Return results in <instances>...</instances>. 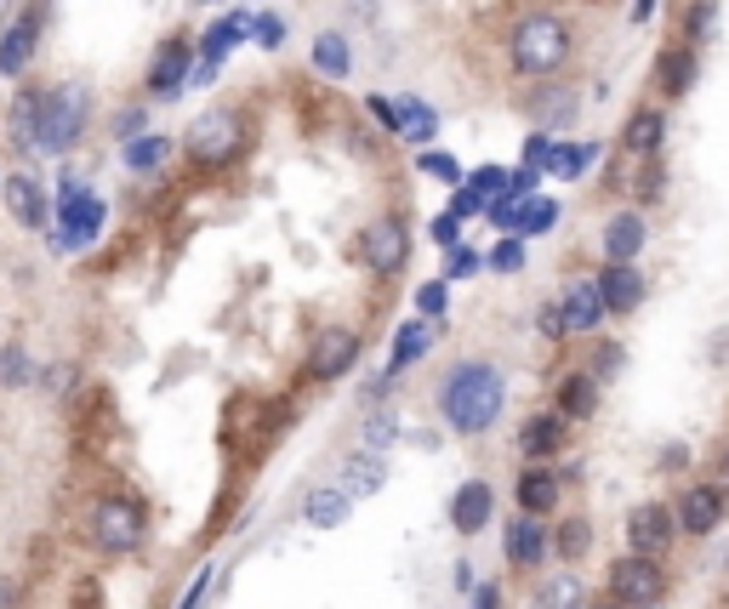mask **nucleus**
Here are the masks:
<instances>
[{
    "instance_id": "obj_1",
    "label": "nucleus",
    "mask_w": 729,
    "mask_h": 609,
    "mask_svg": "<svg viewBox=\"0 0 729 609\" xmlns=\"http://www.w3.org/2000/svg\"><path fill=\"white\" fill-rule=\"evenodd\" d=\"M445 422L456 433H484L496 416H502V404H508V382L496 365H484V360H462L451 376H445Z\"/></svg>"
},
{
    "instance_id": "obj_2",
    "label": "nucleus",
    "mask_w": 729,
    "mask_h": 609,
    "mask_svg": "<svg viewBox=\"0 0 729 609\" xmlns=\"http://www.w3.org/2000/svg\"><path fill=\"white\" fill-rule=\"evenodd\" d=\"M508 58L524 80H553L570 63V29L559 12H530L519 18L513 40H508Z\"/></svg>"
},
{
    "instance_id": "obj_3",
    "label": "nucleus",
    "mask_w": 729,
    "mask_h": 609,
    "mask_svg": "<svg viewBox=\"0 0 729 609\" xmlns=\"http://www.w3.org/2000/svg\"><path fill=\"white\" fill-rule=\"evenodd\" d=\"M183 155L194 166H206V171L234 166L239 155H246V115H239V109H206L183 131Z\"/></svg>"
},
{
    "instance_id": "obj_4",
    "label": "nucleus",
    "mask_w": 729,
    "mask_h": 609,
    "mask_svg": "<svg viewBox=\"0 0 729 609\" xmlns=\"http://www.w3.org/2000/svg\"><path fill=\"white\" fill-rule=\"evenodd\" d=\"M86 120H91L86 86H52V91H40V155H69V148L86 137Z\"/></svg>"
},
{
    "instance_id": "obj_5",
    "label": "nucleus",
    "mask_w": 729,
    "mask_h": 609,
    "mask_svg": "<svg viewBox=\"0 0 729 609\" xmlns=\"http://www.w3.org/2000/svg\"><path fill=\"white\" fill-rule=\"evenodd\" d=\"M142 536H149V513H142L137 501H126V495H104V501L91 507V547H97V552L126 558V552L142 547Z\"/></svg>"
},
{
    "instance_id": "obj_6",
    "label": "nucleus",
    "mask_w": 729,
    "mask_h": 609,
    "mask_svg": "<svg viewBox=\"0 0 729 609\" xmlns=\"http://www.w3.org/2000/svg\"><path fill=\"white\" fill-rule=\"evenodd\" d=\"M58 212H63V223H58V251H86L97 234H104V199H97L86 183H69L63 177V194H58Z\"/></svg>"
},
{
    "instance_id": "obj_7",
    "label": "nucleus",
    "mask_w": 729,
    "mask_h": 609,
    "mask_svg": "<svg viewBox=\"0 0 729 609\" xmlns=\"http://www.w3.org/2000/svg\"><path fill=\"white\" fill-rule=\"evenodd\" d=\"M411 257V228L400 217H376L365 234H359V263L371 274H400Z\"/></svg>"
},
{
    "instance_id": "obj_8",
    "label": "nucleus",
    "mask_w": 729,
    "mask_h": 609,
    "mask_svg": "<svg viewBox=\"0 0 729 609\" xmlns=\"http://www.w3.org/2000/svg\"><path fill=\"white\" fill-rule=\"evenodd\" d=\"M519 109L530 115V126H536V131H559V126H570L581 115V97L570 86H559V80H536V86L524 91Z\"/></svg>"
},
{
    "instance_id": "obj_9",
    "label": "nucleus",
    "mask_w": 729,
    "mask_h": 609,
    "mask_svg": "<svg viewBox=\"0 0 729 609\" xmlns=\"http://www.w3.org/2000/svg\"><path fill=\"white\" fill-rule=\"evenodd\" d=\"M354 353H359V331L325 325V331L314 336V347H308V376H314V382H336V376L354 365Z\"/></svg>"
},
{
    "instance_id": "obj_10",
    "label": "nucleus",
    "mask_w": 729,
    "mask_h": 609,
    "mask_svg": "<svg viewBox=\"0 0 729 609\" xmlns=\"http://www.w3.org/2000/svg\"><path fill=\"white\" fill-rule=\"evenodd\" d=\"M610 592H615L621 603H661V592H667L661 564H656V558H644V552L621 558V564L610 570Z\"/></svg>"
},
{
    "instance_id": "obj_11",
    "label": "nucleus",
    "mask_w": 729,
    "mask_h": 609,
    "mask_svg": "<svg viewBox=\"0 0 729 609\" xmlns=\"http://www.w3.org/2000/svg\"><path fill=\"white\" fill-rule=\"evenodd\" d=\"M672 536H678L672 507L644 501V507H633V513H627V541H633V552H644V558H667Z\"/></svg>"
},
{
    "instance_id": "obj_12",
    "label": "nucleus",
    "mask_w": 729,
    "mask_h": 609,
    "mask_svg": "<svg viewBox=\"0 0 729 609\" xmlns=\"http://www.w3.org/2000/svg\"><path fill=\"white\" fill-rule=\"evenodd\" d=\"M672 519H678V530H690V536H712L723 524V490L718 484H690L684 501L672 507Z\"/></svg>"
},
{
    "instance_id": "obj_13",
    "label": "nucleus",
    "mask_w": 729,
    "mask_h": 609,
    "mask_svg": "<svg viewBox=\"0 0 729 609\" xmlns=\"http://www.w3.org/2000/svg\"><path fill=\"white\" fill-rule=\"evenodd\" d=\"M559 314H564V331H570V336L599 331V320H604L599 279H570V285H564V296H559Z\"/></svg>"
},
{
    "instance_id": "obj_14",
    "label": "nucleus",
    "mask_w": 729,
    "mask_h": 609,
    "mask_svg": "<svg viewBox=\"0 0 729 609\" xmlns=\"http://www.w3.org/2000/svg\"><path fill=\"white\" fill-rule=\"evenodd\" d=\"M491 507H496V490L484 479H467L456 495H451V530L456 536H479L484 524H491Z\"/></svg>"
},
{
    "instance_id": "obj_15",
    "label": "nucleus",
    "mask_w": 729,
    "mask_h": 609,
    "mask_svg": "<svg viewBox=\"0 0 729 609\" xmlns=\"http://www.w3.org/2000/svg\"><path fill=\"white\" fill-rule=\"evenodd\" d=\"M661 143H667V109H633L627 115V126H621V148L633 160H656L661 155Z\"/></svg>"
},
{
    "instance_id": "obj_16",
    "label": "nucleus",
    "mask_w": 729,
    "mask_h": 609,
    "mask_svg": "<svg viewBox=\"0 0 729 609\" xmlns=\"http://www.w3.org/2000/svg\"><path fill=\"white\" fill-rule=\"evenodd\" d=\"M599 296H604V314H633L639 302H644V274L633 263H604Z\"/></svg>"
},
{
    "instance_id": "obj_17",
    "label": "nucleus",
    "mask_w": 729,
    "mask_h": 609,
    "mask_svg": "<svg viewBox=\"0 0 729 609\" xmlns=\"http://www.w3.org/2000/svg\"><path fill=\"white\" fill-rule=\"evenodd\" d=\"M35 46H40V12H23L7 35H0V75H23L35 63Z\"/></svg>"
},
{
    "instance_id": "obj_18",
    "label": "nucleus",
    "mask_w": 729,
    "mask_h": 609,
    "mask_svg": "<svg viewBox=\"0 0 729 609\" xmlns=\"http://www.w3.org/2000/svg\"><path fill=\"white\" fill-rule=\"evenodd\" d=\"M548 558V530H542V519L536 513H519L513 524H508V564L513 570H536Z\"/></svg>"
},
{
    "instance_id": "obj_19",
    "label": "nucleus",
    "mask_w": 729,
    "mask_h": 609,
    "mask_svg": "<svg viewBox=\"0 0 729 609\" xmlns=\"http://www.w3.org/2000/svg\"><path fill=\"white\" fill-rule=\"evenodd\" d=\"M650 228H644V212H615L604 223V263H633L644 251Z\"/></svg>"
},
{
    "instance_id": "obj_20",
    "label": "nucleus",
    "mask_w": 729,
    "mask_h": 609,
    "mask_svg": "<svg viewBox=\"0 0 729 609\" xmlns=\"http://www.w3.org/2000/svg\"><path fill=\"white\" fill-rule=\"evenodd\" d=\"M194 69V58H188V40L183 35H171L160 52H155V63H149V97H171L177 86H183V75Z\"/></svg>"
},
{
    "instance_id": "obj_21",
    "label": "nucleus",
    "mask_w": 729,
    "mask_h": 609,
    "mask_svg": "<svg viewBox=\"0 0 729 609\" xmlns=\"http://www.w3.org/2000/svg\"><path fill=\"white\" fill-rule=\"evenodd\" d=\"M7 137H12L18 155H40V91H18V97H12Z\"/></svg>"
},
{
    "instance_id": "obj_22",
    "label": "nucleus",
    "mask_w": 729,
    "mask_h": 609,
    "mask_svg": "<svg viewBox=\"0 0 729 609\" xmlns=\"http://www.w3.org/2000/svg\"><path fill=\"white\" fill-rule=\"evenodd\" d=\"M0 194H7V212L23 223V228H46V188L35 183V177H7L0 183Z\"/></svg>"
},
{
    "instance_id": "obj_23",
    "label": "nucleus",
    "mask_w": 729,
    "mask_h": 609,
    "mask_svg": "<svg viewBox=\"0 0 729 609\" xmlns=\"http://www.w3.org/2000/svg\"><path fill=\"white\" fill-rule=\"evenodd\" d=\"M599 376L593 371H570L564 382H559V416L564 422H588L593 411H599V387H593Z\"/></svg>"
},
{
    "instance_id": "obj_24",
    "label": "nucleus",
    "mask_w": 729,
    "mask_h": 609,
    "mask_svg": "<svg viewBox=\"0 0 729 609\" xmlns=\"http://www.w3.org/2000/svg\"><path fill=\"white\" fill-rule=\"evenodd\" d=\"M348 507H354V495L343 490V484H319V490H308V501H303V519L314 524V530H336L348 519Z\"/></svg>"
},
{
    "instance_id": "obj_25",
    "label": "nucleus",
    "mask_w": 729,
    "mask_h": 609,
    "mask_svg": "<svg viewBox=\"0 0 729 609\" xmlns=\"http://www.w3.org/2000/svg\"><path fill=\"white\" fill-rule=\"evenodd\" d=\"M696 46H667L661 52V63H656V80H661V91L667 97H684L690 86H696Z\"/></svg>"
},
{
    "instance_id": "obj_26",
    "label": "nucleus",
    "mask_w": 729,
    "mask_h": 609,
    "mask_svg": "<svg viewBox=\"0 0 729 609\" xmlns=\"http://www.w3.org/2000/svg\"><path fill=\"white\" fill-rule=\"evenodd\" d=\"M564 433H570V422H564L559 411H542V416H530V422L519 428V450H524V455H553V450L564 444Z\"/></svg>"
},
{
    "instance_id": "obj_27",
    "label": "nucleus",
    "mask_w": 729,
    "mask_h": 609,
    "mask_svg": "<svg viewBox=\"0 0 729 609\" xmlns=\"http://www.w3.org/2000/svg\"><path fill=\"white\" fill-rule=\"evenodd\" d=\"M382 479H387L382 450H359V455H348V462H343V490L348 495H376Z\"/></svg>"
},
{
    "instance_id": "obj_28",
    "label": "nucleus",
    "mask_w": 729,
    "mask_h": 609,
    "mask_svg": "<svg viewBox=\"0 0 729 609\" xmlns=\"http://www.w3.org/2000/svg\"><path fill=\"white\" fill-rule=\"evenodd\" d=\"M519 513H553V507H559V479L553 473H542V468H530V473H519Z\"/></svg>"
},
{
    "instance_id": "obj_29",
    "label": "nucleus",
    "mask_w": 729,
    "mask_h": 609,
    "mask_svg": "<svg viewBox=\"0 0 729 609\" xmlns=\"http://www.w3.org/2000/svg\"><path fill=\"white\" fill-rule=\"evenodd\" d=\"M314 69H319V75H331V80H348L354 52H348V40L336 35V29H325V35L314 40Z\"/></svg>"
},
{
    "instance_id": "obj_30",
    "label": "nucleus",
    "mask_w": 729,
    "mask_h": 609,
    "mask_svg": "<svg viewBox=\"0 0 729 609\" xmlns=\"http://www.w3.org/2000/svg\"><path fill=\"white\" fill-rule=\"evenodd\" d=\"M433 126H440V115H433V104H422V97H400V131L405 143H427Z\"/></svg>"
},
{
    "instance_id": "obj_31",
    "label": "nucleus",
    "mask_w": 729,
    "mask_h": 609,
    "mask_svg": "<svg viewBox=\"0 0 729 609\" xmlns=\"http://www.w3.org/2000/svg\"><path fill=\"white\" fill-rule=\"evenodd\" d=\"M599 160V143H553V160H548V171L553 177H581V171H588Z\"/></svg>"
},
{
    "instance_id": "obj_32",
    "label": "nucleus",
    "mask_w": 729,
    "mask_h": 609,
    "mask_svg": "<svg viewBox=\"0 0 729 609\" xmlns=\"http://www.w3.org/2000/svg\"><path fill=\"white\" fill-rule=\"evenodd\" d=\"M427 342H433V331L422 325V320H411V325H400V336H394V360H387V371H405V365H416L422 353H427Z\"/></svg>"
},
{
    "instance_id": "obj_33",
    "label": "nucleus",
    "mask_w": 729,
    "mask_h": 609,
    "mask_svg": "<svg viewBox=\"0 0 729 609\" xmlns=\"http://www.w3.org/2000/svg\"><path fill=\"white\" fill-rule=\"evenodd\" d=\"M166 155H171V143L155 137V131H142V137H131V143L120 148V160H126L131 171H155V166H166Z\"/></svg>"
},
{
    "instance_id": "obj_34",
    "label": "nucleus",
    "mask_w": 729,
    "mask_h": 609,
    "mask_svg": "<svg viewBox=\"0 0 729 609\" xmlns=\"http://www.w3.org/2000/svg\"><path fill=\"white\" fill-rule=\"evenodd\" d=\"M553 217H559L553 199H536V194H530L524 206H519V217H513V234H519V239H536V234L553 228Z\"/></svg>"
},
{
    "instance_id": "obj_35",
    "label": "nucleus",
    "mask_w": 729,
    "mask_h": 609,
    "mask_svg": "<svg viewBox=\"0 0 729 609\" xmlns=\"http://www.w3.org/2000/svg\"><path fill=\"white\" fill-rule=\"evenodd\" d=\"M581 603H588V592H581V581L570 570L542 581V592H536V609H581Z\"/></svg>"
},
{
    "instance_id": "obj_36",
    "label": "nucleus",
    "mask_w": 729,
    "mask_h": 609,
    "mask_svg": "<svg viewBox=\"0 0 729 609\" xmlns=\"http://www.w3.org/2000/svg\"><path fill=\"white\" fill-rule=\"evenodd\" d=\"M35 382V360L23 353V342L0 347V387H29Z\"/></svg>"
},
{
    "instance_id": "obj_37",
    "label": "nucleus",
    "mask_w": 729,
    "mask_h": 609,
    "mask_svg": "<svg viewBox=\"0 0 729 609\" xmlns=\"http://www.w3.org/2000/svg\"><path fill=\"white\" fill-rule=\"evenodd\" d=\"M588 547H593V524H588V519H564V524H559V536H553V552H559V558H581Z\"/></svg>"
},
{
    "instance_id": "obj_38",
    "label": "nucleus",
    "mask_w": 729,
    "mask_h": 609,
    "mask_svg": "<svg viewBox=\"0 0 729 609\" xmlns=\"http://www.w3.org/2000/svg\"><path fill=\"white\" fill-rule=\"evenodd\" d=\"M491 268H496V274H519V268H524V239H519V234H508V239L491 251Z\"/></svg>"
},
{
    "instance_id": "obj_39",
    "label": "nucleus",
    "mask_w": 729,
    "mask_h": 609,
    "mask_svg": "<svg viewBox=\"0 0 729 609\" xmlns=\"http://www.w3.org/2000/svg\"><path fill=\"white\" fill-rule=\"evenodd\" d=\"M548 160H553V131H530V137H524V166L548 171Z\"/></svg>"
},
{
    "instance_id": "obj_40",
    "label": "nucleus",
    "mask_w": 729,
    "mask_h": 609,
    "mask_svg": "<svg viewBox=\"0 0 729 609\" xmlns=\"http://www.w3.org/2000/svg\"><path fill=\"white\" fill-rule=\"evenodd\" d=\"M467 188H479L484 199H496V194H508V171H502V166H479V171L467 177Z\"/></svg>"
},
{
    "instance_id": "obj_41",
    "label": "nucleus",
    "mask_w": 729,
    "mask_h": 609,
    "mask_svg": "<svg viewBox=\"0 0 729 609\" xmlns=\"http://www.w3.org/2000/svg\"><path fill=\"white\" fill-rule=\"evenodd\" d=\"M445 285H451V279H433V285H422V291H416V308L440 320V314H445V302H451V291H445Z\"/></svg>"
},
{
    "instance_id": "obj_42",
    "label": "nucleus",
    "mask_w": 729,
    "mask_h": 609,
    "mask_svg": "<svg viewBox=\"0 0 729 609\" xmlns=\"http://www.w3.org/2000/svg\"><path fill=\"white\" fill-rule=\"evenodd\" d=\"M536 183H542L536 166H519V171H508V194L502 199H530V194H536Z\"/></svg>"
},
{
    "instance_id": "obj_43",
    "label": "nucleus",
    "mask_w": 729,
    "mask_h": 609,
    "mask_svg": "<svg viewBox=\"0 0 729 609\" xmlns=\"http://www.w3.org/2000/svg\"><path fill=\"white\" fill-rule=\"evenodd\" d=\"M394 439H400L394 416H387V411H376V416H371V428H365V450H382V444H394Z\"/></svg>"
},
{
    "instance_id": "obj_44",
    "label": "nucleus",
    "mask_w": 729,
    "mask_h": 609,
    "mask_svg": "<svg viewBox=\"0 0 729 609\" xmlns=\"http://www.w3.org/2000/svg\"><path fill=\"white\" fill-rule=\"evenodd\" d=\"M467 274H479V251H467V245H451V263H445V279H467Z\"/></svg>"
},
{
    "instance_id": "obj_45",
    "label": "nucleus",
    "mask_w": 729,
    "mask_h": 609,
    "mask_svg": "<svg viewBox=\"0 0 729 609\" xmlns=\"http://www.w3.org/2000/svg\"><path fill=\"white\" fill-rule=\"evenodd\" d=\"M484 206H491V199H484L479 188H467V183H462V188H456V199H451V217H473V212H484Z\"/></svg>"
},
{
    "instance_id": "obj_46",
    "label": "nucleus",
    "mask_w": 729,
    "mask_h": 609,
    "mask_svg": "<svg viewBox=\"0 0 729 609\" xmlns=\"http://www.w3.org/2000/svg\"><path fill=\"white\" fill-rule=\"evenodd\" d=\"M422 171H427V177H445V183H462V171H456L451 155H422Z\"/></svg>"
},
{
    "instance_id": "obj_47",
    "label": "nucleus",
    "mask_w": 729,
    "mask_h": 609,
    "mask_svg": "<svg viewBox=\"0 0 729 609\" xmlns=\"http://www.w3.org/2000/svg\"><path fill=\"white\" fill-rule=\"evenodd\" d=\"M433 245H462V217H440V223H433Z\"/></svg>"
},
{
    "instance_id": "obj_48",
    "label": "nucleus",
    "mask_w": 729,
    "mask_h": 609,
    "mask_svg": "<svg viewBox=\"0 0 729 609\" xmlns=\"http://www.w3.org/2000/svg\"><path fill=\"white\" fill-rule=\"evenodd\" d=\"M707 360H712L718 371H729V325H723V331H718V336L707 342Z\"/></svg>"
},
{
    "instance_id": "obj_49",
    "label": "nucleus",
    "mask_w": 729,
    "mask_h": 609,
    "mask_svg": "<svg viewBox=\"0 0 729 609\" xmlns=\"http://www.w3.org/2000/svg\"><path fill=\"white\" fill-rule=\"evenodd\" d=\"M542 336H553V342L570 336V331H564V314H559V302H553V308H542Z\"/></svg>"
},
{
    "instance_id": "obj_50",
    "label": "nucleus",
    "mask_w": 729,
    "mask_h": 609,
    "mask_svg": "<svg viewBox=\"0 0 729 609\" xmlns=\"http://www.w3.org/2000/svg\"><path fill=\"white\" fill-rule=\"evenodd\" d=\"M115 131H120V137H137V131H142V109H126V115L115 120Z\"/></svg>"
},
{
    "instance_id": "obj_51",
    "label": "nucleus",
    "mask_w": 729,
    "mask_h": 609,
    "mask_svg": "<svg viewBox=\"0 0 729 609\" xmlns=\"http://www.w3.org/2000/svg\"><path fill=\"white\" fill-rule=\"evenodd\" d=\"M46 376H52V382H46V387H52V393L75 387V371H69V365H52V371H46Z\"/></svg>"
},
{
    "instance_id": "obj_52",
    "label": "nucleus",
    "mask_w": 729,
    "mask_h": 609,
    "mask_svg": "<svg viewBox=\"0 0 729 609\" xmlns=\"http://www.w3.org/2000/svg\"><path fill=\"white\" fill-rule=\"evenodd\" d=\"M712 484L729 495V450H718V462H712Z\"/></svg>"
},
{
    "instance_id": "obj_53",
    "label": "nucleus",
    "mask_w": 729,
    "mask_h": 609,
    "mask_svg": "<svg viewBox=\"0 0 729 609\" xmlns=\"http://www.w3.org/2000/svg\"><path fill=\"white\" fill-rule=\"evenodd\" d=\"M279 35H285V29H279L274 18H257V40H263V46H279Z\"/></svg>"
},
{
    "instance_id": "obj_54",
    "label": "nucleus",
    "mask_w": 729,
    "mask_h": 609,
    "mask_svg": "<svg viewBox=\"0 0 729 609\" xmlns=\"http://www.w3.org/2000/svg\"><path fill=\"white\" fill-rule=\"evenodd\" d=\"M707 23H712V7H696V12H690V40L707 35Z\"/></svg>"
},
{
    "instance_id": "obj_55",
    "label": "nucleus",
    "mask_w": 729,
    "mask_h": 609,
    "mask_svg": "<svg viewBox=\"0 0 729 609\" xmlns=\"http://www.w3.org/2000/svg\"><path fill=\"white\" fill-rule=\"evenodd\" d=\"M473 609H496V587H491V581H484V587H479V598H473Z\"/></svg>"
},
{
    "instance_id": "obj_56",
    "label": "nucleus",
    "mask_w": 729,
    "mask_h": 609,
    "mask_svg": "<svg viewBox=\"0 0 729 609\" xmlns=\"http://www.w3.org/2000/svg\"><path fill=\"white\" fill-rule=\"evenodd\" d=\"M644 18H656V0H633V23H644Z\"/></svg>"
},
{
    "instance_id": "obj_57",
    "label": "nucleus",
    "mask_w": 729,
    "mask_h": 609,
    "mask_svg": "<svg viewBox=\"0 0 729 609\" xmlns=\"http://www.w3.org/2000/svg\"><path fill=\"white\" fill-rule=\"evenodd\" d=\"M12 598H18V587H12V581H0V609H12Z\"/></svg>"
},
{
    "instance_id": "obj_58",
    "label": "nucleus",
    "mask_w": 729,
    "mask_h": 609,
    "mask_svg": "<svg viewBox=\"0 0 729 609\" xmlns=\"http://www.w3.org/2000/svg\"><path fill=\"white\" fill-rule=\"evenodd\" d=\"M599 609H621V603H599Z\"/></svg>"
}]
</instances>
